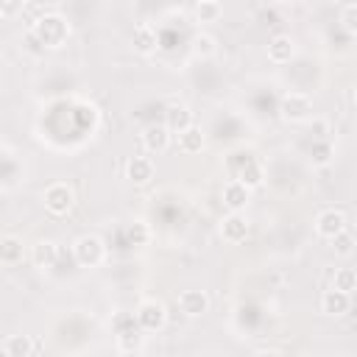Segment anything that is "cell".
Segmentation results:
<instances>
[{"mask_svg":"<svg viewBox=\"0 0 357 357\" xmlns=\"http://www.w3.org/2000/svg\"><path fill=\"white\" fill-rule=\"evenodd\" d=\"M332 160V145L327 142V140H318L316 145H313V162L316 165H327Z\"/></svg>","mask_w":357,"mask_h":357,"instance_id":"cell-27","label":"cell"},{"mask_svg":"<svg viewBox=\"0 0 357 357\" xmlns=\"http://www.w3.org/2000/svg\"><path fill=\"white\" fill-rule=\"evenodd\" d=\"M251 201V190L243 184V182H237V179H232L226 187H224V204L232 210V213H240V210H246V204Z\"/></svg>","mask_w":357,"mask_h":357,"instance_id":"cell-11","label":"cell"},{"mask_svg":"<svg viewBox=\"0 0 357 357\" xmlns=\"http://www.w3.org/2000/svg\"><path fill=\"white\" fill-rule=\"evenodd\" d=\"M31 34L45 47H62L67 42V36H70V25H67V20L62 14H45V17H39L34 23Z\"/></svg>","mask_w":357,"mask_h":357,"instance_id":"cell-1","label":"cell"},{"mask_svg":"<svg viewBox=\"0 0 357 357\" xmlns=\"http://www.w3.org/2000/svg\"><path fill=\"white\" fill-rule=\"evenodd\" d=\"M279 112L288 123H301V120H307L310 112H313V100L307 95H301V92H290L282 98V104H279Z\"/></svg>","mask_w":357,"mask_h":357,"instance_id":"cell-5","label":"cell"},{"mask_svg":"<svg viewBox=\"0 0 357 357\" xmlns=\"http://www.w3.org/2000/svg\"><path fill=\"white\" fill-rule=\"evenodd\" d=\"M332 248H335V254H338V257H351V254H354V235L349 232V229H343V232H338L332 240Z\"/></svg>","mask_w":357,"mask_h":357,"instance_id":"cell-23","label":"cell"},{"mask_svg":"<svg viewBox=\"0 0 357 357\" xmlns=\"http://www.w3.org/2000/svg\"><path fill=\"white\" fill-rule=\"evenodd\" d=\"M137 324L142 332H160L168 321V313H165V304L157 301V299H145L140 307H137Z\"/></svg>","mask_w":357,"mask_h":357,"instance_id":"cell-4","label":"cell"},{"mask_svg":"<svg viewBox=\"0 0 357 357\" xmlns=\"http://www.w3.org/2000/svg\"><path fill=\"white\" fill-rule=\"evenodd\" d=\"M3 351H6V354H14V357H28V354H34V343H31L28 335H14V338L6 340Z\"/></svg>","mask_w":357,"mask_h":357,"instance_id":"cell-21","label":"cell"},{"mask_svg":"<svg viewBox=\"0 0 357 357\" xmlns=\"http://www.w3.org/2000/svg\"><path fill=\"white\" fill-rule=\"evenodd\" d=\"M157 45H160V34H157V28H154V25L140 23V25L134 28V47H137V54H142V56L154 54Z\"/></svg>","mask_w":357,"mask_h":357,"instance_id":"cell-12","label":"cell"},{"mask_svg":"<svg viewBox=\"0 0 357 357\" xmlns=\"http://www.w3.org/2000/svg\"><path fill=\"white\" fill-rule=\"evenodd\" d=\"M195 14L201 23H213L221 17V6L218 3H195Z\"/></svg>","mask_w":357,"mask_h":357,"instance_id":"cell-26","label":"cell"},{"mask_svg":"<svg viewBox=\"0 0 357 357\" xmlns=\"http://www.w3.org/2000/svg\"><path fill=\"white\" fill-rule=\"evenodd\" d=\"M165 118H168L165 126H168L171 131H184L187 126H193V112H190L187 107H182V104H179V107H171V109L165 112Z\"/></svg>","mask_w":357,"mask_h":357,"instance_id":"cell-19","label":"cell"},{"mask_svg":"<svg viewBox=\"0 0 357 357\" xmlns=\"http://www.w3.org/2000/svg\"><path fill=\"white\" fill-rule=\"evenodd\" d=\"M346 226H349L346 213H343V210H335V207L321 210L318 218H316V232H318V237H324V240H332V237H335L338 232H343Z\"/></svg>","mask_w":357,"mask_h":357,"instance_id":"cell-6","label":"cell"},{"mask_svg":"<svg viewBox=\"0 0 357 357\" xmlns=\"http://www.w3.org/2000/svg\"><path fill=\"white\" fill-rule=\"evenodd\" d=\"M340 25L346 34H357V6L354 3H346L343 12H340Z\"/></svg>","mask_w":357,"mask_h":357,"instance_id":"cell-25","label":"cell"},{"mask_svg":"<svg viewBox=\"0 0 357 357\" xmlns=\"http://www.w3.org/2000/svg\"><path fill=\"white\" fill-rule=\"evenodd\" d=\"M179 310L187 318H201L204 313L210 310V296L204 293V290H184L179 296Z\"/></svg>","mask_w":357,"mask_h":357,"instance_id":"cell-7","label":"cell"},{"mask_svg":"<svg viewBox=\"0 0 357 357\" xmlns=\"http://www.w3.org/2000/svg\"><path fill=\"white\" fill-rule=\"evenodd\" d=\"M115 335H118V349L123 354H131V351L142 349V329L140 327H131V329H123V332H115Z\"/></svg>","mask_w":357,"mask_h":357,"instance_id":"cell-20","label":"cell"},{"mask_svg":"<svg viewBox=\"0 0 357 357\" xmlns=\"http://www.w3.org/2000/svg\"><path fill=\"white\" fill-rule=\"evenodd\" d=\"M142 145L151 154H162V151L171 148V129L168 126H148L142 131Z\"/></svg>","mask_w":357,"mask_h":357,"instance_id":"cell-10","label":"cell"},{"mask_svg":"<svg viewBox=\"0 0 357 357\" xmlns=\"http://www.w3.org/2000/svg\"><path fill=\"white\" fill-rule=\"evenodd\" d=\"M195 3H218V0H195Z\"/></svg>","mask_w":357,"mask_h":357,"instance_id":"cell-31","label":"cell"},{"mask_svg":"<svg viewBox=\"0 0 357 357\" xmlns=\"http://www.w3.org/2000/svg\"><path fill=\"white\" fill-rule=\"evenodd\" d=\"M56 257H59V248L54 240H39L31 251V260L36 268H54L56 266Z\"/></svg>","mask_w":357,"mask_h":357,"instance_id":"cell-15","label":"cell"},{"mask_svg":"<svg viewBox=\"0 0 357 357\" xmlns=\"http://www.w3.org/2000/svg\"><path fill=\"white\" fill-rule=\"evenodd\" d=\"M73 254H76L78 266H84V268H95V266L104 263L107 246H104V240H100L98 235H81V237L76 240V246H73Z\"/></svg>","mask_w":357,"mask_h":357,"instance_id":"cell-3","label":"cell"},{"mask_svg":"<svg viewBox=\"0 0 357 357\" xmlns=\"http://www.w3.org/2000/svg\"><path fill=\"white\" fill-rule=\"evenodd\" d=\"M23 257H25V246L20 237H14V235L0 237V263L17 266V263H23Z\"/></svg>","mask_w":357,"mask_h":357,"instance_id":"cell-13","label":"cell"},{"mask_svg":"<svg viewBox=\"0 0 357 357\" xmlns=\"http://www.w3.org/2000/svg\"><path fill=\"white\" fill-rule=\"evenodd\" d=\"M193 45H195V54H201V56H210V54H215V39H213L210 34H201V36H195V39H193Z\"/></svg>","mask_w":357,"mask_h":357,"instance_id":"cell-28","label":"cell"},{"mask_svg":"<svg viewBox=\"0 0 357 357\" xmlns=\"http://www.w3.org/2000/svg\"><path fill=\"white\" fill-rule=\"evenodd\" d=\"M126 176H129V182H134V184H148L151 179H154V162L145 160V157H134V160H129V165H126Z\"/></svg>","mask_w":357,"mask_h":357,"instance_id":"cell-16","label":"cell"},{"mask_svg":"<svg viewBox=\"0 0 357 357\" xmlns=\"http://www.w3.org/2000/svg\"><path fill=\"white\" fill-rule=\"evenodd\" d=\"M42 201H45V210H47L50 215H59V218H62V215H67V213L73 210V204H76V193H73V187H70V184L56 182V184L45 187Z\"/></svg>","mask_w":357,"mask_h":357,"instance_id":"cell-2","label":"cell"},{"mask_svg":"<svg viewBox=\"0 0 357 357\" xmlns=\"http://www.w3.org/2000/svg\"><path fill=\"white\" fill-rule=\"evenodd\" d=\"M23 9V0H0V17H14Z\"/></svg>","mask_w":357,"mask_h":357,"instance_id":"cell-30","label":"cell"},{"mask_svg":"<svg viewBox=\"0 0 357 357\" xmlns=\"http://www.w3.org/2000/svg\"><path fill=\"white\" fill-rule=\"evenodd\" d=\"M179 151H184V154H201V151H204V134H201V129L187 126L184 131H179Z\"/></svg>","mask_w":357,"mask_h":357,"instance_id":"cell-17","label":"cell"},{"mask_svg":"<svg viewBox=\"0 0 357 357\" xmlns=\"http://www.w3.org/2000/svg\"><path fill=\"white\" fill-rule=\"evenodd\" d=\"M235 179H237V182H243L248 190H254V187H260V184H263V179H266V176H263V168H260L257 162H254V160H246V165L235 173Z\"/></svg>","mask_w":357,"mask_h":357,"instance_id":"cell-18","label":"cell"},{"mask_svg":"<svg viewBox=\"0 0 357 357\" xmlns=\"http://www.w3.org/2000/svg\"><path fill=\"white\" fill-rule=\"evenodd\" d=\"M332 288L343 290V293H354L357 290V274H354V268H338L335 279H332Z\"/></svg>","mask_w":357,"mask_h":357,"instance_id":"cell-22","label":"cell"},{"mask_svg":"<svg viewBox=\"0 0 357 357\" xmlns=\"http://www.w3.org/2000/svg\"><path fill=\"white\" fill-rule=\"evenodd\" d=\"M293 54H296V45H293V39L285 36V34H279V36H274V39L268 42V59L277 62V65L290 62Z\"/></svg>","mask_w":357,"mask_h":357,"instance_id":"cell-14","label":"cell"},{"mask_svg":"<svg viewBox=\"0 0 357 357\" xmlns=\"http://www.w3.org/2000/svg\"><path fill=\"white\" fill-rule=\"evenodd\" d=\"M221 235H224L226 243L237 246V243H243V240L248 237V221H246L240 213H232V215H226V218L221 221Z\"/></svg>","mask_w":357,"mask_h":357,"instance_id":"cell-9","label":"cell"},{"mask_svg":"<svg viewBox=\"0 0 357 357\" xmlns=\"http://www.w3.org/2000/svg\"><path fill=\"white\" fill-rule=\"evenodd\" d=\"M321 310L324 316H332V318H340L351 310V293H343V290H327L321 296Z\"/></svg>","mask_w":357,"mask_h":357,"instance_id":"cell-8","label":"cell"},{"mask_svg":"<svg viewBox=\"0 0 357 357\" xmlns=\"http://www.w3.org/2000/svg\"><path fill=\"white\" fill-rule=\"evenodd\" d=\"M126 237H129V243H131V246H145V243L151 240V229H148V224L134 221V224H129Z\"/></svg>","mask_w":357,"mask_h":357,"instance_id":"cell-24","label":"cell"},{"mask_svg":"<svg viewBox=\"0 0 357 357\" xmlns=\"http://www.w3.org/2000/svg\"><path fill=\"white\" fill-rule=\"evenodd\" d=\"M131 327H140L134 313H118V316L112 318V329H115V332H123V329H131Z\"/></svg>","mask_w":357,"mask_h":357,"instance_id":"cell-29","label":"cell"}]
</instances>
